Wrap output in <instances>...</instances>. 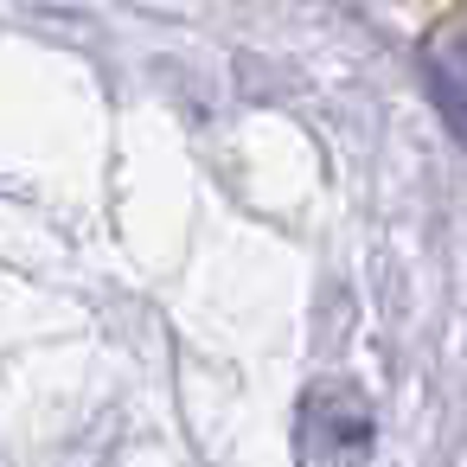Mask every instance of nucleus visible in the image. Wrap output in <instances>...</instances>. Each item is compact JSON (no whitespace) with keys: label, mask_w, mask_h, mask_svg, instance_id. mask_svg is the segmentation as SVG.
Listing matches in <instances>:
<instances>
[{"label":"nucleus","mask_w":467,"mask_h":467,"mask_svg":"<svg viewBox=\"0 0 467 467\" xmlns=\"http://www.w3.org/2000/svg\"><path fill=\"white\" fill-rule=\"evenodd\" d=\"M429 84L454 122V135L467 141V26H448L435 46H429Z\"/></svg>","instance_id":"obj_1"}]
</instances>
